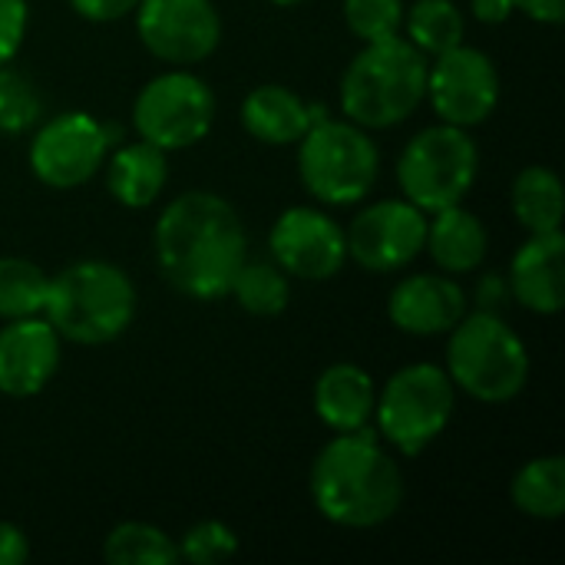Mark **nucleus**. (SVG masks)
Segmentation results:
<instances>
[{"instance_id": "obj_32", "label": "nucleus", "mask_w": 565, "mask_h": 565, "mask_svg": "<svg viewBox=\"0 0 565 565\" xmlns=\"http://www.w3.org/2000/svg\"><path fill=\"white\" fill-rule=\"evenodd\" d=\"M70 7L89 23H109V20H122L126 13H132L139 0H70Z\"/></svg>"}, {"instance_id": "obj_12", "label": "nucleus", "mask_w": 565, "mask_h": 565, "mask_svg": "<svg viewBox=\"0 0 565 565\" xmlns=\"http://www.w3.org/2000/svg\"><path fill=\"white\" fill-rule=\"evenodd\" d=\"M427 238V212H420L407 199H381L354 215L344 228L348 258H354L364 271H401L420 252Z\"/></svg>"}, {"instance_id": "obj_18", "label": "nucleus", "mask_w": 565, "mask_h": 565, "mask_svg": "<svg viewBox=\"0 0 565 565\" xmlns=\"http://www.w3.org/2000/svg\"><path fill=\"white\" fill-rule=\"evenodd\" d=\"M377 387L358 364H331L315 384V414L334 434L361 430L374 420Z\"/></svg>"}, {"instance_id": "obj_29", "label": "nucleus", "mask_w": 565, "mask_h": 565, "mask_svg": "<svg viewBox=\"0 0 565 565\" xmlns=\"http://www.w3.org/2000/svg\"><path fill=\"white\" fill-rule=\"evenodd\" d=\"M175 550H179V559L192 565L228 563L238 553V536L222 520H202L192 530H185V536L175 543Z\"/></svg>"}, {"instance_id": "obj_34", "label": "nucleus", "mask_w": 565, "mask_h": 565, "mask_svg": "<svg viewBox=\"0 0 565 565\" xmlns=\"http://www.w3.org/2000/svg\"><path fill=\"white\" fill-rule=\"evenodd\" d=\"M513 10L526 13L536 23H563L565 0H513Z\"/></svg>"}, {"instance_id": "obj_17", "label": "nucleus", "mask_w": 565, "mask_h": 565, "mask_svg": "<svg viewBox=\"0 0 565 565\" xmlns=\"http://www.w3.org/2000/svg\"><path fill=\"white\" fill-rule=\"evenodd\" d=\"M510 291L533 315H559L565 305L563 232L530 235L510 265Z\"/></svg>"}, {"instance_id": "obj_21", "label": "nucleus", "mask_w": 565, "mask_h": 565, "mask_svg": "<svg viewBox=\"0 0 565 565\" xmlns=\"http://www.w3.org/2000/svg\"><path fill=\"white\" fill-rule=\"evenodd\" d=\"M242 126L265 146H291L311 129L308 103L278 83L255 86L242 103Z\"/></svg>"}, {"instance_id": "obj_2", "label": "nucleus", "mask_w": 565, "mask_h": 565, "mask_svg": "<svg viewBox=\"0 0 565 565\" xmlns=\"http://www.w3.org/2000/svg\"><path fill=\"white\" fill-rule=\"evenodd\" d=\"M401 463L381 447L371 427L338 434L311 463V500L341 530H377L404 503Z\"/></svg>"}, {"instance_id": "obj_1", "label": "nucleus", "mask_w": 565, "mask_h": 565, "mask_svg": "<svg viewBox=\"0 0 565 565\" xmlns=\"http://www.w3.org/2000/svg\"><path fill=\"white\" fill-rule=\"evenodd\" d=\"M152 245L166 281L195 301L228 295L235 271L248 258V235L238 212L205 189L182 192L162 209Z\"/></svg>"}, {"instance_id": "obj_24", "label": "nucleus", "mask_w": 565, "mask_h": 565, "mask_svg": "<svg viewBox=\"0 0 565 565\" xmlns=\"http://www.w3.org/2000/svg\"><path fill=\"white\" fill-rule=\"evenodd\" d=\"M407 40L430 60L463 43L467 20L454 0H417L411 10H404Z\"/></svg>"}, {"instance_id": "obj_14", "label": "nucleus", "mask_w": 565, "mask_h": 565, "mask_svg": "<svg viewBox=\"0 0 565 565\" xmlns=\"http://www.w3.org/2000/svg\"><path fill=\"white\" fill-rule=\"evenodd\" d=\"M275 265L301 281H328L348 265L344 228L321 209L295 205L278 215L268 235Z\"/></svg>"}, {"instance_id": "obj_26", "label": "nucleus", "mask_w": 565, "mask_h": 565, "mask_svg": "<svg viewBox=\"0 0 565 565\" xmlns=\"http://www.w3.org/2000/svg\"><path fill=\"white\" fill-rule=\"evenodd\" d=\"M103 556L109 565H175V543L149 523H119L109 530L103 543Z\"/></svg>"}, {"instance_id": "obj_8", "label": "nucleus", "mask_w": 565, "mask_h": 565, "mask_svg": "<svg viewBox=\"0 0 565 565\" xmlns=\"http://www.w3.org/2000/svg\"><path fill=\"white\" fill-rule=\"evenodd\" d=\"M457 407V387L437 364L401 367L374 404L377 434L404 457L424 454L450 424Z\"/></svg>"}, {"instance_id": "obj_4", "label": "nucleus", "mask_w": 565, "mask_h": 565, "mask_svg": "<svg viewBox=\"0 0 565 565\" xmlns=\"http://www.w3.org/2000/svg\"><path fill=\"white\" fill-rule=\"evenodd\" d=\"M40 315L60 341L109 344L136 318V285L109 262H76L50 278Z\"/></svg>"}, {"instance_id": "obj_6", "label": "nucleus", "mask_w": 565, "mask_h": 565, "mask_svg": "<svg viewBox=\"0 0 565 565\" xmlns=\"http://www.w3.org/2000/svg\"><path fill=\"white\" fill-rule=\"evenodd\" d=\"M298 175L324 205H354L377 185L381 156L374 139L351 119H324L301 139Z\"/></svg>"}, {"instance_id": "obj_16", "label": "nucleus", "mask_w": 565, "mask_h": 565, "mask_svg": "<svg viewBox=\"0 0 565 565\" xmlns=\"http://www.w3.org/2000/svg\"><path fill=\"white\" fill-rule=\"evenodd\" d=\"M467 315V291L447 275H411L394 285L387 298V318L397 331L434 338L447 334Z\"/></svg>"}, {"instance_id": "obj_33", "label": "nucleus", "mask_w": 565, "mask_h": 565, "mask_svg": "<svg viewBox=\"0 0 565 565\" xmlns=\"http://www.w3.org/2000/svg\"><path fill=\"white\" fill-rule=\"evenodd\" d=\"M30 559V543L20 526L0 520V565H23Z\"/></svg>"}, {"instance_id": "obj_5", "label": "nucleus", "mask_w": 565, "mask_h": 565, "mask_svg": "<svg viewBox=\"0 0 565 565\" xmlns=\"http://www.w3.org/2000/svg\"><path fill=\"white\" fill-rule=\"evenodd\" d=\"M447 341V374L454 387L483 404L513 401L530 381V354L523 338L493 311L463 315Z\"/></svg>"}, {"instance_id": "obj_27", "label": "nucleus", "mask_w": 565, "mask_h": 565, "mask_svg": "<svg viewBox=\"0 0 565 565\" xmlns=\"http://www.w3.org/2000/svg\"><path fill=\"white\" fill-rule=\"evenodd\" d=\"M50 275L26 258H0V318H33L43 311Z\"/></svg>"}, {"instance_id": "obj_19", "label": "nucleus", "mask_w": 565, "mask_h": 565, "mask_svg": "<svg viewBox=\"0 0 565 565\" xmlns=\"http://www.w3.org/2000/svg\"><path fill=\"white\" fill-rule=\"evenodd\" d=\"M487 248H490L487 225L470 209H463V202L434 212V222H427L424 252L447 275L477 271L487 258Z\"/></svg>"}, {"instance_id": "obj_9", "label": "nucleus", "mask_w": 565, "mask_h": 565, "mask_svg": "<svg viewBox=\"0 0 565 565\" xmlns=\"http://www.w3.org/2000/svg\"><path fill=\"white\" fill-rule=\"evenodd\" d=\"M215 93L189 70H169L149 79L132 103V126L139 139L162 152L189 149L212 132Z\"/></svg>"}, {"instance_id": "obj_23", "label": "nucleus", "mask_w": 565, "mask_h": 565, "mask_svg": "<svg viewBox=\"0 0 565 565\" xmlns=\"http://www.w3.org/2000/svg\"><path fill=\"white\" fill-rule=\"evenodd\" d=\"M516 510L530 520L556 523L565 513V460L559 454L530 460L510 487Z\"/></svg>"}, {"instance_id": "obj_36", "label": "nucleus", "mask_w": 565, "mask_h": 565, "mask_svg": "<svg viewBox=\"0 0 565 565\" xmlns=\"http://www.w3.org/2000/svg\"><path fill=\"white\" fill-rule=\"evenodd\" d=\"M271 3H281V7H295V3H305V0H271Z\"/></svg>"}, {"instance_id": "obj_28", "label": "nucleus", "mask_w": 565, "mask_h": 565, "mask_svg": "<svg viewBox=\"0 0 565 565\" xmlns=\"http://www.w3.org/2000/svg\"><path fill=\"white\" fill-rule=\"evenodd\" d=\"M344 23L361 43L397 36L404 26V0H344Z\"/></svg>"}, {"instance_id": "obj_11", "label": "nucleus", "mask_w": 565, "mask_h": 565, "mask_svg": "<svg viewBox=\"0 0 565 565\" xmlns=\"http://www.w3.org/2000/svg\"><path fill=\"white\" fill-rule=\"evenodd\" d=\"M109 142L103 122L89 113H60L46 119L30 142V169L50 189H79L106 162Z\"/></svg>"}, {"instance_id": "obj_15", "label": "nucleus", "mask_w": 565, "mask_h": 565, "mask_svg": "<svg viewBox=\"0 0 565 565\" xmlns=\"http://www.w3.org/2000/svg\"><path fill=\"white\" fill-rule=\"evenodd\" d=\"M60 367V334L43 315L17 318L0 328V394L33 397Z\"/></svg>"}, {"instance_id": "obj_31", "label": "nucleus", "mask_w": 565, "mask_h": 565, "mask_svg": "<svg viewBox=\"0 0 565 565\" xmlns=\"http://www.w3.org/2000/svg\"><path fill=\"white\" fill-rule=\"evenodd\" d=\"M26 0H0V66L10 63L26 36Z\"/></svg>"}, {"instance_id": "obj_10", "label": "nucleus", "mask_w": 565, "mask_h": 565, "mask_svg": "<svg viewBox=\"0 0 565 565\" xmlns=\"http://www.w3.org/2000/svg\"><path fill=\"white\" fill-rule=\"evenodd\" d=\"M440 122L480 126L500 103V73L493 60L477 46H454L427 63V96Z\"/></svg>"}, {"instance_id": "obj_20", "label": "nucleus", "mask_w": 565, "mask_h": 565, "mask_svg": "<svg viewBox=\"0 0 565 565\" xmlns=\"http://www.w3.org/2000/svg\"><path fill=\"white\" fill-rule=\"evenodd\" d=\"M106 185L109 195L126 209H146L152 205L166 182H169V162L166 152L146 139L119 146L113 156H106Z\"/></svg>"}, {"instance_id": "obj_35", "label": "nucleus", "mask_w": 565, "mask_h": 565, "mask_svg": "<svg viewBox=\"0 0 565 565\" xmlns=\"http://www.w3.org/2000/svg\"><path fill=\"white\" fill-rule=\"evenodd\" d=\"M470 7L480 23H503L513 17V0H473Z\"/></svg>"}, {"instance_id": "obj_7", "label": "nucleus", "mask_w": 565, "mask_h": 565, "mask_svg": "<svg viewBox=\"0 0 565 565\" xmlns=\"http://www.w3.org/2000/svg\"><path fill=\"white\" fill-rule=\"evenodd\" d=\"M480 169L477 139L463 126H430L417 132L397 159V182L407 202L420 212H440L460 205L473 189Z\"/></svg>"}, {"instance_id": "obj_30", "label": "nucleus", "mask_w": 565, "mask_h": 565, "mask_svg": "<svg viewBox=\"0 0 565 565\" xmlns=\"http://www.w3.org/2000/svg\"><path fill=\"white\" fill-rule=\"evenodd\" d=\"M40 116V99L33 86L17 73L0 66V132H20L33 126Z\"/></svg>"}, {"instance_id": "obj_3", "label": "nucleus", "mask_w": 565, "mask_h": 565, "mask_svg": "<svg viewBox=\"0 0 565 565\" xmlns=\"http://www.w3.org/2000/svg\"><path fill=\"white\" fill-rule=\"evenodd\" d=\"M427 56L407 36L364 43L341 76V109L361 129H391L427 96Z\"/></svg>"}, {"instance_id": "obj_22", "label": "nucleus", "mask_w": 565, "mask_h": 565, "mask_svg": "<svg viewBox=\"0 0 565 565\" xmlns=\"http://www.w3.org/2000/svg\"><path fill=\"white\" fill-rule=\"evenodd\" d=\"M513 215L530 235L563 232V182L546 166H526L513 182Z\"/></svg>"}, {"instance_id": "obj_25", "label": "nucleus", "mask_w": 565, "mask_h": 565, "mask_svg": "<svg viewBox=\"0 0 565 565\" xmlns=\"http://www.w3.org/2000/svg\"><path fill=\"white\" fill-rule=\"evenodd\" d=\"M228 295H235L238 308L255 315V318H275L288 308L291 301V285L288 275L271 265V262H242V268L235 271Z\"/></svg>"}, {"instance_id": "obj_13", "label": "nucleus", "mask_w": 565, "mask_h": 565, "mask_svg": "<svg viewBox=\"0 0 565 565\" xmlns=\"http://www.w3.org/2000/svg\"><path fill=\"white\" fill-rule=\"evenodd\" d=\"M136 30L162 63H202L222 40V17L212 0H139Z\"/></svg>"}]
</instances>
